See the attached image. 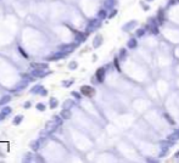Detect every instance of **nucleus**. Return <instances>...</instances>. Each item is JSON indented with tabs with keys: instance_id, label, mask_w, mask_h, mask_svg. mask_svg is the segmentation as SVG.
<instances>
[{
	"instance_id": "f257e3e1",
	"label": "nucleus",
	"mask_w": 179,
	"mask_h": 163,
	"mask_svg": "<svg viewBox=\"0 0 179 163\" xmlns=\"http://www.w3.org/2000/svg\"><path fill=\"white\" fill-rule=\"evenodd\" d=\"M83 93L85 95H91L93 94V90L90 88H83Z\"/></svg>"
}]
</instances>
